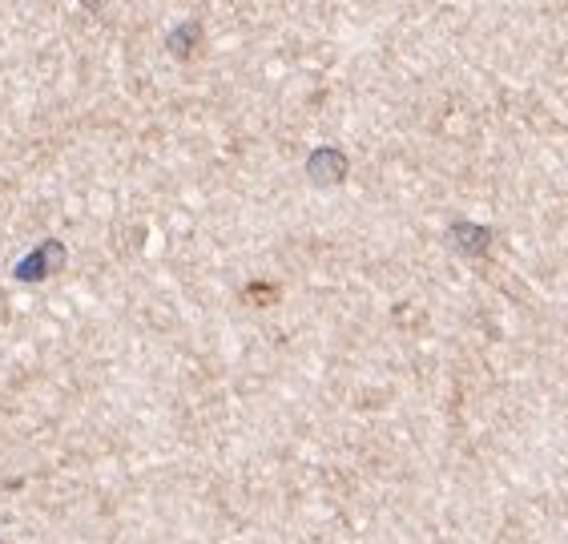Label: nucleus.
<instances>
[{"mask_svg": "<svg viewBox=\"0 0 568 544\" xmlns=\"http://www.w3.org/2000/svg\"><path fill=\"white\" fill-rule=\"evenodd\" d=\"M306 174L315 178L318 185H335L347 178V158L339 150H315L306 162Z\"/></svg>", "mask_w": 568, "mask_h": 544, "instance_id": "2", "label": "nucleus"}, {"mask_svg": "<svg viewBox=\"0 0 568 544\" xmlns=\"http://www.w3.org/2000/svg\"><path fill=\"white\" fill-rule=\"evenodd\" d=\"M0 544H4V541H0Z\"/></svg>", "mask_w": 568, "mask_h": 544, "instance_id": "5", "label": "nucleus"}, {"mask_svg": "<svg viewBox=\"0 0 568 544\" xmlns=\"http://www.w3.org/2000/svg\"><path fill=\"white\" fill-rule=\"evenodd\" d=\"M197 33V24L190 21V24H182V29H174V37H170V49L174 53H186V44H190V37Z\"/></svg>", "mask_w": 568, "mask_h": 544, "instance_id": "4", "label": "nucleus"}, {"mask_svg": "<svg viewBox=\"0 0 568 544\" xmlns=\"http://www.w3.org/2000/svg\"><path fill=\"white\" fill-rule=\"evenodd\" d=\"M456 246L459 251H468V254H480L484 246H488V230H480V226H456Z\"/></svg>", "mask_w": 568, "mask_h": 544, "instance_id": "3", "label": "nucleus"}, {"mask_svg": "<svg viewBox=\"0 0 568 544\" xmlns=\"http://www.w3.org/2000/svg\"><path fill=\"white\" fill-rule=\"evenodd\" d=\"M61 259H65V246H61V242H41L33 254H24L21 266H17L12 274H17L21 283H37V279H44Z\"/></svg>", "mask_w": 568, "mask_h": 544, "instance_id": "1", "label": "nucleus"}]
</instances>
